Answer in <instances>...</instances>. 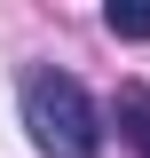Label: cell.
<instances>
[{"label": "cell", "mask_w": 150, "mask_h": 158, "mask_svg": "<svg viewBox=\"0 0 150 158\" xmlns=\"http://www.w3.org/2000/svg\"><path fill=\"white\" fill-rule=\"evenodd\" d=\"M103 24H111V40H150V0H111Z\"/></svg>", "instance_id": "3957f363"}, {"label": "cell", "mask_w": 150, "mask_h": 158, "mask_svg": "<svg viewBox=\"0 0 150 158\" xmlns=\"http://www.w3.org/2000/svg\"><path fill=\"white\" fill-rule=\"evenodd\" d=\"M24 103V127H32V142L48 158H103V118H95V95L79 87L71 71H56V63H32L16 87Z\"/></svg>", "instance_id": "6da1fadb"}, {"label": "cell", "mask_w": 150, "mask_h": 158, "mask_svg": "<svg viewBox=\"0 0 150 158\" xmlns=\"http://www.w3.org/2000/svg\"><path fill=\"white\" fill-rule=\"evenodd\" d=\"M119 135L150 158V87H119Z\"/></svg>", "instance_id": "7a4b0ae2"}]
</instances>
